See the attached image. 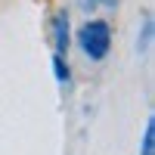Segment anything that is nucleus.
Wrapping results in <instances>:
<instances>
[{
	"mask_svg": "<svg viewBox=\"0 0 155 155\" xmlns=\"http://www.w3.org/2000/svg\"><path fill=\"white\" fill-rule=\"evenodd\" d=\"M74 44L90 62H102L112 53V25L106 19H84L74 31Z\"/></svg>",
	"mask_w": 155,
	"mask_h": 155,
	"instance_id": "obj_1",
	"label": "nucleus"
},
{
	"mask_svg": "<svg viewBox=\"0 0 155 155\" xmlns=\"http://www.w3.org/2000/svg\"><path fill=\"white\" fill-rule=\"evenodd\" d=\"M53 74H56V81H59L62 87H68V84H71V65H68V59L53 56Z\"/></svg>",
	"mask_w": 155,
	"mask_h": 155,
	"instance_id": "obj_5",
	"label": "nucleus"
},
{
	"mask_svg": "<svg viewBox=\"0 0 155 155\" xmlns=\"http://www.w3.org/2000/svg\"><path fill=\"white\" fill-rule=\"evenodd\" d=\"M149 47H152V12L143 16V28L137 34V53H149Z\"/></svg>",
	"mask_w": 155,
	"mask_h": 155,
	"instance_id": "obj_4",
	"label": "nucleus"
},
{
	"mask_svg": "<svg viewBox=\"0 0 155 155\" xmlns=\"http://www.w3.org/2000/svg\"><path fill=\"white\" fill-rule=\"evenodd\" d=\"M96 6H99V0H78V9H84L87 19H90V12H93Z\"/></svg>",
	"mask_w": 155,
	"mask_h": 155,
	"instance_id": "obj_6",
	"label": "nucleus"
},
{
	"mask_svg": "<svg viewBox=\"0 0 155 155\" xmlns=\"http://www.w3.org/2000/svg\"><path fill=\"white\" fill-rule=\"evenodd\" d=\"M99 6H109V9H115V6H118V0H99Z\"/></svg>",
	"mask_w": 155,
	"mask_h": 155,
	"instance_id": "obj_7",
	"label": "nucleus"
},
{
	"mask_svg": "<svg viewBox=\"0 0 155 155\" xmlns=\"http://www.w3.org/2000/svg\"><path fill=\"white\" fill-rule=\"evenodd\" d=\"M137 155H155V118L149 115L146 127H143V140H140V152Z\"/></svg>",
	"mask_w": 155,
	"mask_h": 155,
	"instance_id": "obj_3",
	"label": "nucleus"
},
{
	"mask_svg": "<svg viewBox=\"0 0 155 155\" xmlns=\"http://www.w3.org/2000/svg\"><path fill=\"white\" fill-rule=\"evenodd\" d=\"M50 44H53V56H68V47H71V16L65 6L53 9L50 16Z\"/></svg>",
	"mask_w": 155,
	"mask_h": 155,
	"instance_id": "obj_2",
	"label": "nucleus"
}]
</instances>
